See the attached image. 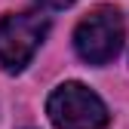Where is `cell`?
<instances>
[{"mask_svg":"<svg viewBox=\"0 0 129 129\" xmlns=\"http://www.w3.org/2000/svg\"><path fill=\"white\" fill-rule=\"evenodd\" d=\"M37 3H43V6H49V9H64V6H71L74 0H37Z\"/></svg>","mask_w":129,"mask_h":129,"instance_id":"4","label":"cell"},{"mask_svg":"<svg viewBox=\"0 0 129 129\" xmlns=\"http://www.w3.org/2000/svg\"><path fill=\"white\" fill-rule=\"evenodd\" d=\"M46 114L55 129H105L111 114L105 102L83 83H61L46 99Z\"/></svg>","mask_w":129,"mask_h":129,"instance_id":"1","label":"cell"},{"mask_svg":"<svg viewBox=\"0 0 129 129\" xmlns=\"http://www.w3.org/2000/svg\"><path fill=\"white\" fill-rule=\"evenodd\" d=\"M49 31L43 12H9L0 19V68L9 74L25 71Z\"/></svg>","mask_w":129,"mask_h":129,"instance_id":"2","label":"cell"},{"mask_svg":"<svg viewBox=\"0 0 129 129\" xmlns=\"http://www.w3.org/2000/svg\"><path fill=\"white\" fill-rule=\"evenodd\" d=\"M123 46V15L114 6H95L74 31V49L86 64H108Z\"/></svg>","mask_w":129,"mask_h":129,"instance_id":"3","label":"cell"}]
</instances>
